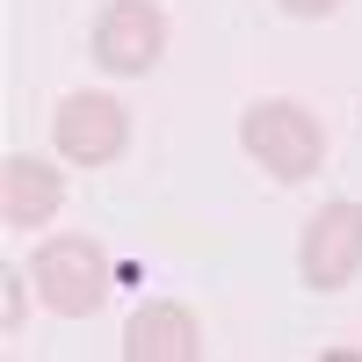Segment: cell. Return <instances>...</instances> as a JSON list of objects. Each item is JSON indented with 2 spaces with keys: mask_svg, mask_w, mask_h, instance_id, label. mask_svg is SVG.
<instances>
[{
  "mask_svg": "<svg viewBox=\"0 0 362 362\" xmlns=\"http://www.w3.org/2000/svg\"><path fill=\"white\" fill-rule=\"evenodd\" d=\"M283 8H290V15H305V22H319V15H334L341 0H283Z\"/></svg>",
  "mask_w": 362,
  "mask_h": 362,
  "instance_id": "ba28073f",
  "label": "cell"
},
{
  "mask_svg": "<svg viewBox=\"0 0 362 362\" xmlns=\"http://www.w3.org/2000/svg\"><path fill=\"white\" fill-rule=\"evenodd\" d=\"M58 203H66V181H58V167L29 160V153L0 160V225H15V232L51 225V218H58Z\"/></svg>",
  "mask_w": 362,
  "mask_h": 362,
  "instance_id": "8992f818",
  "label": "cell"
},
{
  "mask_svg": "<svg viewBox=\"0 0 362 362\" xmlns=\"http://www.w3.org/2000/svg\"><path fill=\"white\" fill-rule=\"evenodd\" d=\"M0 276H8V326L22 319V276H15V268H0Z\"/></svg>",
  "mask_w": 362,
  "mask_h": 362,
  "instance_id": "9c48e42d",
  "label": "cell"
},
{
  "mask_svg": "<svg viewBox=\"0 0 362 362\" xmlns=\"http://www.w3.org/2000/svg\"><path fill=\"white\" fill-rule=\"evenodd\" d=\"M239 145H247L276 181H305V174H319V160H326L319 116L297 109V102H254L247 116H239Z\"/></svg>",
  "mask_w": 362,
  "mask_h": 362,
  "instance_id": "7a4b0ae2",
  "label": "cell"
},
{
  "mask_svg": "<svg viewBox=\"0 0 362 362\" xmlns=\"http://www.w3.org/2000/svg\"><path fill=\"white\" fill-rule=\"evenodd\" d=\"M124 355L131 362H196L203 355V334H196L189 305H145L124 326Z\"/></svg>",
  "mask_w": 362,
  "mask_h": 362,
  "instance_id": "52a82bcc",
  "label": "cell"
},
{
  "mask_svg": "<svg viewBox=\"0 0 362 362\" xmlns=\"http://www.w3.org/2000/svg\"><path fill=\"white\" fill-rule=\"evenodd\" d=\"M160 51H167V15L153 0H116L95 22V58L109 73H153Z\"/></svg>",
  "mask_w": 362,
  "mask_h": 362,
  "instance_id": "5b68a950",
  "label": "cell"
},
{
  "mask_svg": "<svg viewBox=\"0 0 362 362\" xmlns=\"http://www.w3.org/2000/svg\"><path fill=\"white\" fill-rule=\"evenodd\" d=\"M297 268H305L312 290H348L362 276V203H326L312 210L305 247H297Z\"/></svg>",
  "mask_w": 362,
  "mask_h": 362,
  "instance_id": "277c9868",
  "label": "cell"
},
{
  "mask_svg": "<svg viewBox=\"0 0 362 362\" xmlns=\"http://www.w3.org/2000/svg\"><path fill=\"white\" fill-rule=\"evenodd\" d=\"M51 145L73 167H109L131 145V116H124L116 95H66L58 116H51Z\"/></svg>",
  "mask_w": 362,
  "mask_h": 362,
  "instance_id": "3957f363",
  "label": "cell"
},
{
  "mask_svg": "<svg viewBox=\"0 0 362 362\" xmlns=\"http://www.w3.org/2000/svg\"><path fill=\"white\" fill-rule=\"evenodd\" d=\"M29 283H37V297H44L58 319H95L116 276H109V254H102L87 232H58V239H44V247H37Z\"/></svg>",
  "mask_w": 362,
  "mask_h": 362,
  "instance_id": "6da1fadb",
  "label": "cell"
}]
</instances>
